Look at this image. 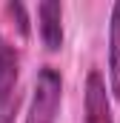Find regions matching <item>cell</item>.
<instances>
[{"label":"cell","mask_w":120,"mask_h":123,"mask_svg":"<svg viewBox=\"0 0 120 123\" xmlns=\"http://www.w3.org/2000/svg\"><path fill=\"white\" fill-rule=\"evenodd\" d=\"M17 77H20V55L0 34V123L14 120V112H17V103H20Z\"/></svg>","instance_id":"7a4b0ae2"},{"label":"cell","mask_w":120,"mask_h":123,"mask_svg":"<svg viewBox=\"0 0 120 123\" xmlns=\"http://www.w3.org/2000/svg\"><path fill=\"white\" fill-rule=\"evenodd\" d=\"M6 12H9L12 17H17V29H20V34L26 37V34H29V17H26L23 3H9V6H6Z\"/></svg>","instance_id":"8992f818"},{"label":"cell","mask_w":120,"mask_h":123,"mask_svg":"<svg viewBox=\"0 0 120 123\" xmlns=\"http://www.w3.org/2000/svg\"><path fill=\"white\" fill-rule=\"evenodd\" d=\"M109 80H112V94L120 100V3L112 6V23H109Z\"/></svg>","instance_id":"5b68a950"},{"label":"cell","mask_w":120,"mask_h":123,"mask_svg":"<svg viewBox=\"0 0 120 123\" xmlns=\"http://www.w3.org/2000/svg\"><path fill=\"white\" fill-rule=\"evenodd\" d=\"M37 20H40V40L49 52H57L63 46V6L54 0H46L37 6Z\"/></svg>","instance_id":"277c9868"},{"label":"cell","mask_w":120,"mask_h":123,"mask_svg":"<svg viewBox=\"0 0 120 123\" xmlns=\"http://www.w3.org/2000/svg\"><path fill=\"white\" fill-rule=\"evenodd\" d=\"M63 103V77L54 66H43L34 80V94L26 123H54Z\"/></svg>","instance_id":"6da1fadb"},{"label":"cell","mask_w":120,"mask_h":123,"mask_svg":"<svg viewBox=\"0 0 120 123\" xmlns=\"http://www.w3.org/2000/svg\"><path fill=\"white\" fill-rule=\"evenodd\" d=\"M83 123H114L112 117V103L106 94V80L100 72H89L86 77V117Z\"/></svg>","instance_id":"3957f363"}]
</instances>
